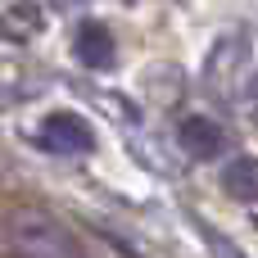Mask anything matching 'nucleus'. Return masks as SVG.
<instances>
[{
	"instance_id": "nucleus-1",
	"label": "nucleus",
	"mask_w": 258,
	"mask_h": 258,
	"mask_svg": "<svg viewBox=\"0 0 258 258\" xmlns=\"http://www.w3.org/2000/svg\"><path fill=\"white\" fill-rule=\"evenodd\" d=\"M5 249H9V258H91L59 218H50L41 209L9 213V222H5Z\"/></svg>"
},
{
	"instance_id": "nucleus-2",
	"label": "nucleus",
	"mask_w": 258,
	"mask_h": 258,
	"mask_svg": "<svg viewBox=\"0 0 258 258\" xmlns=\"http://www.w3.org/2000/svg\"><path fill=\"white\" fill-rule=\"evenodd\" d=\"M36 141L50 150V154H86L95 145L91 127L77 118V113H45L41 127H36Z\"/></svg>"
},
{
	"instance_id": "nucleus-3",
	"label": "nucleus",
	"mask_w": 258,
	"mask_h": 258,
	"mask_svg": "<svg viewBox=\"0 0 258 258\" xmlns=\"http://www.w3.org/2000/svg\"><path fill=\"white\" fill-rule=\"evenodd\" d=\"M177 141H181V150H186L190 159H218V154L227 150L222 127H218L213 118H204V113H190V118L181 122V132H177Z\"/></svg>"
},
{
	"instance_id": "nucleus-4",
	"label": "nucleus",
	"mask_w": 258,
	"mask_h": 258,
	"mask_svg": "<svg viewBox=\"0 0 258 258\" xmlns=\"http://www.w3.org/2000/svg\"><path fill=\"white\" fill-rule=\"evenodd\" d=\"M113 32L104 27V23H86L82 32H77V63H86V68H109L113 63Z\"/></svg>"
},
{
	"instance_id": "nucleus-5",
	"label": "nucleus",
	"mask_w": 258,
	"mask_h": 258,
	"mask_svg": "<svg viewBox=\"0 0 258 258\" xmlns=\"http://www.w3.org/2000/svg\"><path fill=\"white\" fill-rule=\"evenodd\" d=\"M222 186H227L231 200H240V204H258V159H254V154L231 159L227 172H222Z\"/></svg>"
},
{
	"instance_id": "nucleus-6",
	"label": "nucleus",
	"mask_w": 258,
	"mask_h": 258,
	"mask_svg": "<svg viewBox=\"0 0 258 258\" xmlns=\"http://www.w3.org/2000/svg\"><path fill=\"white\" fill-rule=\"evenodd\" d=\"M41 32V9L36 5H14L0 18V41H27Z\"/></svg>"
},
{
	"instance_id": "nucleus-7",
	"label": "nucleus",
	"mask_w": 258,
	"mask_h": 258,
	"mask_svg": "<svg viewBox=\"0 0 258 258\" xmlns=\"http://www.w3.org/2000/svg\"><path fill=\"white\" fill-rule=\"evenodd\" d=\"M204 240H209V249H213L218 258H245L240 249H236V245H227V240H222V236H218L213 227H204Z\"/></svg>"
},
{
	"instance_id": "nucleus-8",
	"label": "nucleus",
	"mask_w": 258,
	"mask_h": 258,
	"mask_svg": "<svg viewBox=\"0 0 258 258\" xmlns=\"http://www.w3.org/2000/svg\"><path fill=\"white\" fill-rule=\"evenodd\" d=\"M254 113H258V91H254Z\"/></svg>"
}]
</instances>
